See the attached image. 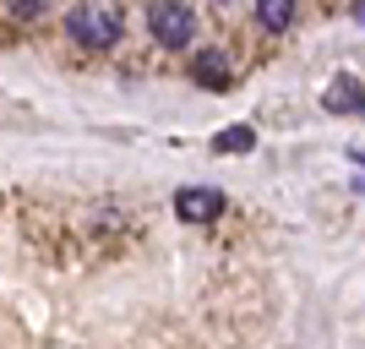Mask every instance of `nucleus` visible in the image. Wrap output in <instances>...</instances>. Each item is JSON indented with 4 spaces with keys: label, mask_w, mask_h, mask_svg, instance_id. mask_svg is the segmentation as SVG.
<instances>
[{
    "label": "nucleus",
    "mask_w": 365,
    "mask_h": 349,
    "mask_svg": "<svg viewBox=\"0 0 365 349\" xmlns=\"http://www.w3.org/2000/svg\"><path fill=\"white\" fill-rule=\"evenodd\" d=\"M191 76H197L202 88L224 93V88H229V55H224V49H202L197 66H191Z\"/></svg>",
    "instance_id": "39448f33"
},
{
    "label": "nucleus",
    "mask_w": 365,
    "mask_h": 349,
    "mask_svg": "<svg viewBox=\"0 0 365 349\" xmlns=\"http://www.w3.org/2000/svg\"><path fill=\"white\" fill-rule=\"evenodd\" d=\"M322 104H327V115H365V88L354 76H333V88L322 93Z\"/></svg>",
    "instance_id": "20e7f679"
},
{
    "label": "nucleus",
    "mask_w": 365,
    "mask_h": 349,
    "mask_svg": "<svg viewBox=\"0 0 365 349\" xmlns=\"http://www.w3.org/2000/svg\"><path fill=\"white\" fill-rule=\"evenodd\" d=\"M218 6H229V0H218Z\"/></svg>",
    "instance_id": "9d476101"
},
{
    "label": "nucleus",
    "mask_w": 365,
    "mask_h": 349,
    "mask_svg": "<svg viewBox=\"0 0 365 349\" xmlns=\"http://www.w3.org/2000/svg\"><path fill=\"white\" fill-rule=\"evenodd\" d=\"M251 148H257V131H251V126H229V131L213 137V153H251Z\"/></svg>",
    "instance_id": "0eeeda50"
},
{
    "label": "nucleus",
    "mask_w": 365,
    "mask_h": 349,
    "mask_svg": "<svg viewBox=\"0 0 365 349\" xmlns=\"http://www.w3.org/2000/svg\"><path fill=\"white\" fill-rule=\"evenodd\" d=\"M120 28H125L120 0H76L71 16H66V33H71L76 44H88V49L120 44Z\"/></svg>",
    "instance_id": "f257e3e1"
},
{
    "label": "nucleus",
    "mask_w": 365,
    "mask_h": 349,
    "mask_svg": "<svg viewBox=\"0 0 365 349\" xmlns=\"http://www.w3.org/2000/svg\"><path fill=\"white\" fill-rule=\"evenodd\" d=\"M257 22L267 33H284L294 22V0H257Z\"/></svg>",
    "instance_id": "423d86ee"
},
{
    "label": "nucleus",
    "mask_w": 365,
    "mask_h": 349,
    "mask_svg": "<svg viewBox=\"0 0 365 349\" xmlns=\"http://www.w3.org/2000/svg\"><path fill=\"white\" fill-rule=\"evenodd\" d=\"M148 33L169 49H185L197 39V11L185 0H148Z\"/></svg>",
    "instance_id": "f03ea898"
},
{
    "label": "nucleus",
    "mask_w": 365,
    "mask_h": 349,
    "mask_svg": "<svg viewBox=\"0 0 365 349\" xmlns=\"http://www.w3.org/2000/svg\"><path fill=\"white\" fill-rule=\"evenodd\" d=\"M175 213H180L185 224H213L218 213H224V191H213V186H185V191H175Z\"/></svg>",
    "instance_id": "7ed1b4c3"
},
{
    "label": "nucleus",
    "mask_w": 365,
    "mask_h": 349,
    "mask_svg": "<svg viewBox=\"0 0 365 349\" xmlns=\"http://www.w3.org/2000/svg\"><path fill=\"white\" fill-rule=\"evenodd\" d=\"M354 22H360V28H365V0H354Z\"/></svg>",
    "instance_id": "1a4fd4ad"
},
{
    "label": "nucleus",
    "mask_w": 365,
    "mask_h": 349,
    "mask_svg": "<svg viewBox=\"0 0 365 349\" xmlns=\"http://www.w3.org/2000/svg\"><path fill=\"white\" fill-rule=\"evenodd\" d=\"M49 0H6V11L16 16V22H33V16H44Z\"/></svg>",
    "instance_id": "6e6552de"
}]
</instances>
